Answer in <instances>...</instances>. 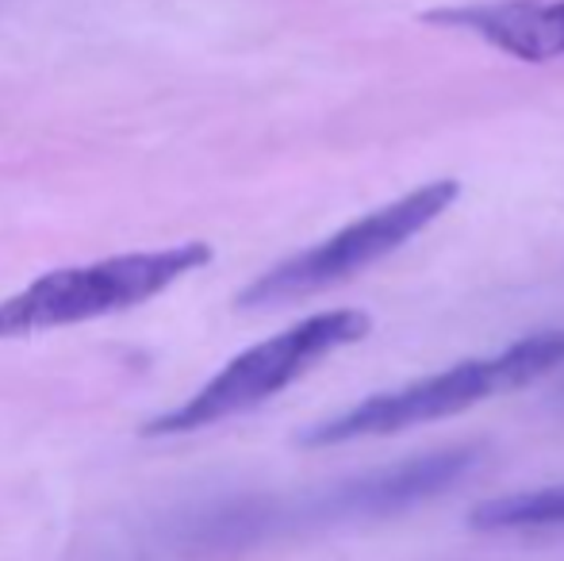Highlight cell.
<instances>
[{"label":"cell","instance_id":"cell-5","mask_svg":"<svg viewBox=\"0 0 564 561\" xmlns=\"http://www.w3.org/2000/svg\"><path fill=\"white\" fill-rule=\"evenodd\" d=\"M426 20L473 31L488 46L519 62L564 58V0H496V4L442 8Z\"/></svg>","mask_w":564,"mask_h":561},{"label":"cell","instance_id":"cell-7","mask_svg":"<svg viewBox=\"0 0 564 561\" xmlns=\"http://www.w3.org/2000/svg\"><path fill=\"white\" fill-rule=\"evenodd\" d=\"M468 524L476 531H522V527H564V485L534 488V493L499 496L473 508Z\"/></svg>","mask_w":564,"mask_h":561},{"label":"cell","instance_id":"cell-4","mask_svg":"<svg viewBox=\"0 0 564 561\" xmlns=\"http://www.w3.org/2000/svg\"><path fill=\"white\" fill-rule=\"evenodd\" d=\"M457 196H460V185L453 177L426 181V185L411 188L400 201L354 219V224L341 227L330 239L315 242L304 255L289 258V262L261 273V278L238 296V304L242 308L292 304V300H304V296H312V292L335 289L341 281H354L357 273L384 262L403 242H411L419 231H426Z\"/></svg>","mask_w":564,"mask_h":561},{"label":"cell","instance_id":"cell-3","mask_svg":"<svg viewBox=\"0 0 564 561\" xmlns=\"http://www.w3.org/2000/svg\"><path fill=\"white\" fill-rule=\"evenodd\" d=\"M365 335H369V315L354 312V308L307 315L281 335L230 358L204 389H196L181 408H170L158 420H150L142 427V434H154V439L188 434L250 412V408L273 400L276 392H284L289 385H296L304 374H312L323 358H330L341 346L361 343Z\"/></svg>","mask_w":564,"mask_h":561},{"label":"cell","instance_id":"cell-2","mask_svg":"<svg viewBox=\"0 0 564 561\" xmlns=\"http://www.w3.org/2000/svg\"><path fill=\"white\" fill-rule=\"evenodd\" d=\"M212 262L208 242H177L165 250L100 258L89 266H66L35 278L28 289L0 300V338H23L35 331H58L139 308L177 284L185 273Z\"/></svg>","mask_w":564,"mask_h":561},{"label":"cell","instance_id":"cell-6","mask_svg":"<svg viewBox=\"0 0 564 561\" xmlns=\"http://www.w3.org/2000/svg\"><path fill=\"white\" fill-rule=\"evenodd\" d=\"M476 462V450L457 446V450H438V454H423L415 462H403L395 470L372 473L354 485H346L338 493V508L346 511H395L419 504L426 496L449 488L460 473H468V465Z\"/></svg>","mask_w":564,"mask_h":561},{"label":"cell","instance_id":"cell-1","mask_svg":"<svg viewBox=\"0 0 564 561\" xmlns=\"http://www.w3.org/2000/svg\"><path fill=\"white\" fill-rule=\"evenodd\" d=\"M557 366H564V331H534L491 358H468L434 377L403 385V389L377 392L330 420L307 427L300 442L304 446H338V442L380 439V434H400L408 427L449 420V416L468 412L491 397L527 389Z\"/></svg>","mask_w":564,"mask_h":561}]
</instances>
